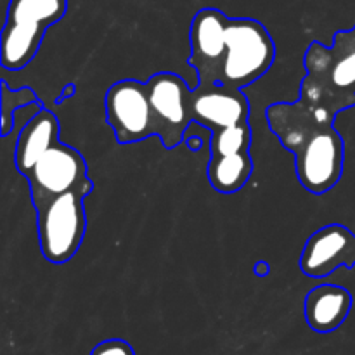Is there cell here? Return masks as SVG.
<instances>
[{
  "instance_id": "obj_1",
  "label": "cell",
  "mask_w": 355,
  "mask_h": 355,
  "mask_svg": "<svg viewBox=\"0 0 355 355\" xmlns=\"http://www.w3.org/2000/svg\"><path fill=\"white\" fill-rule=\"evenodd\" d=\"M189 66L198 85L243 90L262 78L276 59L272 37L260 21L227 17L222 10H198L189 30Z\"/></svg>"
},
{
  "instance_id": "obj_2",
  "label": "cell",
  "mask_w": 355,
  "mask_h": 355,
  "mask_svg": "<svg viewBox=\"0 0 355 355\" xmlns=\"http://www.w3.org/2000/svg\"><path fill=\"white\" fill-rule=\"evenodd\" d=\"M193 121L211 132L207 175L220 194L238 193L253 172L250 104L241 90L198 85L191 92Z\"/></svg>"
},
{
  "instance_id": "obj_3",
  "label": "cell",
  "mask_w": 355,
  "mask_h": 355,
  "mask_svg": "<svg viewBox=\"0 0 355 355\" xmlns=\"http://www.w3.org/2000/svg\"><path fill=\"white\" fill-rule=\"evenodd\" d=\"M270 130L295 155L302 186L324 194L336 186L343 172V141L331 121L315 116L304 103H274L267 107Z\"/></svg>"
},
{
  "instance_id": "obj_4",
  "label": "cell",
  "mask_w": 355,
  "mask_h": 355,
  "mask_svg": "<svg viewBox=\"0 0 355 355\" xmlns=\"http://www.w3.org/2000/svg\"><path fill=\"white\" fill-rule=\"evenodd\" d=\"M307 75L300 85V103L324 121H335L355 106V26L336 31L331 47L312 42L304 58Z\"/></svg>"
},
{
  "instance_id": "obj_5",
  "label": "cell",
  "mask_w": 355,
  "mask_h": 355,
  "mask_svg": "<svg viewBox=\"0 0 355 355\" xmlns=\"http://www.w3.org/2000/svg\"><path fill=\"white\" fill-rule=\"evenodd\" d=\"M82 191L52 196L33 205L37 210L38 245L51 263H66L76 255L85 236L87 218Z\"/></svg>"
},
{
  "instance_id": "obj_6",
  "label": "cell",
  "mask_w": 355,
  "mask_h": 355,
  "mask_svg": "<svg viewBox=\"0 0 355 355\" xmlns=\"http://www.w3.org/2000/svg\"><path fill=\"white\" fill-rule=\"evenodd\" d=\"M33 205L52 196L82 191L89 194L92 182L87 177V163L83 156L71 146L58 141L38 158L31 172L26 175Z\"/></svg>"
},
{
  "instance_id": "obj_7",
  "label": "cell",
  "mask_w": 355,
  "mask_h": 355,
  "mask_svg": "<svg viewBox=\"0 0 355 355\" xmlns=\"http://www.w3.org/2000/svg\"><path fill=\"white\" fill-rule=\"evenodd\" d=\"M106 120L120 144L144 141L158 134L148 85L139 80H121L106 92Z\"/></svg>"
},
{
  "instance_id": "obj_8",
  "label": "cell",
  "mask_w": 355,
  "mask_h": 355,
  "mask_svg": "<svg viewBox=\"0 0 355 355\" xmlns=\"http://www.w3.org/2000/svg\"><path fill=\"white\" fill-rule=\"evenodd\" d=\"M148 94L155 113L159 141L166 149H173L182 142L187 127L193 123L191 92L182 76L162 71L148 80Z\"/></svg>"
},
{
  "instance_id": "obj_9",
  "label": "cell",
  "mask_w": 355,
  "mask_h": 355,
  "mask_svg": "<svg viewBox=\"0 0 355 355\" xmlns=\"http://www.w3.org/2000/svg\"><path fill=\"white\" fill-rule=\"evenodd\" d=\"M355 266V234L342 224H329L307 239L300 269L309 277H328L340 267Z\"/></svg>"
},
{
  "instance_id": "obj_10",
  "label": "cell",
  "mask_w": 355,
  "mask_h": 355,
  "mask_svg": "<svg viewBox=\"0 0 355 355\" xmlns=\"http://www.w3.org/2000/svg\"><path fill=\"white\" fill-rule=\"evenodd\" d=\"M352 295L338 284H321L305 297V321L315 333L336 331L349 318Z\"/></svg>"
},
{
  "instance_id": "obj_11",
  "label": "cell",
  "mask_w": 355,
  "mask_h": 355,
  "mask_svg": "<svg viewBox=\"0 0 355 355\" xmlns=\"http://www.w3.org/2000/svg\"><path fill=\"white\" fill-rule=\"evenodd\" d=\"M59 141V120L42 107L21 128L16 142V168L26 179L42 155Z\"/></svg>"
},
{
  "instance_id": "obj_12",
  "label": "cell",
  "mask_w": 355,
  "mask_h": 355,
  "mask_svg": "<svg viewBox=\"0 0 355 355\" xmlns=\"http://www.w3.org/2000/svg\"><path fill=\"white\" fill-rule=\"evenodd\" d=\"M66 9L68 0H10L3 26L44 40L45 31L62 19Z\"/></svg>"
},
{
  "instance_id": "obj_13",
  "label": "cell",
  "mask_w": 355,
  "mask_h": 355,
  "mask_svg": "<svg viewBox=\"0 0 355 355\" xmlns=\"http://www.w3.org/2000/svg\"><path fill=\"white\" fill-rule=\"evenodd\" d=\"M31 103H38L33 90L21 89L10 92L7 83L2 82V137H7L10 128L14 127V114H10V111H16L19 110V106H26Z\"/></svg>"
},
{
  "instance_id": "obj_14",
  "label": "cell",
  "mask_w": 355,
  "mask_h": 355,
  "mask_svg": "<svg viewBox=\"0 0 355 355\" xmlns=\"http://www.w3.org/2000/svg\"><path fill=\"white\" fill-rule=\"evenodd\" d=\"M90 355H135V350L125 340L111 338L97 343Z\"/></svg>"
}]
</instances>
